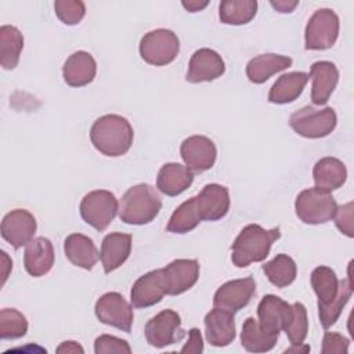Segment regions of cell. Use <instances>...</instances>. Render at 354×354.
<instances>
[{
  "label": "cell",
  "instance_id": "6da1fadb",
  "mask_svg": "<svg viewBox=\"0 0 354 354\" xmlns=\"http://www.w3.org/2000/svg\"><path fill=\"white\" fill-rule=\"evenodd\" d=\"M311 286L318 297V317L322 328H330L340 317L344 306L353 295V281L348 275L347 279H337L336 272L326 267L319 266L313 270Z\"/></svg>",
  "mask_w": 354,
  "mask_h": 354
},
{
  "label": "cell",
  "instance_id": "7a4b0ae2",
  "mask_svg": "<svg viewBox=\"0 0 354 354\" xmlns=\"http://www.w3.org/2000/svg\"><path fill=\"white\" fill-rule=\"evenodd\" d=\"M134 133L130 122L120 115H104L90 129V140L94 148L105 156H122L133 144Z\"/></svg>",
  "mask_w": 354,
  "mask_h": 354
},
{
  "label": "cell",
  "instance_id": "3957f363",
  "mask_svg": "<svg viewBox=\"0 0 354 354\" xmlns=\"http://www.w3.org/2000/svg\"><path fill=\"white\" fill-rule=\"evenodd\" d=\"M279 236L281 231L278 227L272 230H266L259 224L243 227L232 243V264L238 268H245L250 263L266 260L272 243L279 239Z\"/></svg>",
  "mask_w": 354,
  "mask_h": 354
},
{
  "label": "cell",
  "instance_id": "277c9868",
  "mask_svg": "<svg viewBox=\"0 0 354 354\" xmlns=\"http://www.w3.org/2000/svg\"><path fill=\"white\" fill-rule=\"evenodd\" d=\"M162 209V199L149 184L129 188L119 203V218L126 224L144 225L151 223Z\"/></svg>",
  "mask_w": 354,
  "mask_h": 354
},
{
  "label": "cell",
  "instance_id": "5b68a950",
  "mask_svg": "<svg viewBox=\"0 0 354 354\" xmlns=\"http://www.w3.org/2000/svg\"><path fill=\"white\" fill-rule=\"evenodd\" d=\"M337 209L335 198L321 188L303 189L295 202L296 216L304 224H325L333 218Z\"/></svg>",
  "mask_w": 354,
  "mask_h": 354
},
{
  "label": "cell",
  "instance_id": "8992f818",
  "mask_svg": "<svg viewBox=\"0 0 354 354\" xmlns=\"http://www.w3.org/2000/svg\"><path fill=\"white\" fill-rule=\"evenodd\" d=\"M289 124L301 137L322 138L335 130L337 118L330 106L315 108L307 105L290 115Z\"/></svg>",
  "mask_w": 354,
  "mask_h": 354
},
{
  "label": "cell",
  "instance_id": "52a82bcc",
  "mask_svg": "<svg viewBox=\"0 0 354 354\" xmlns=\"http://www.w3.org/2000/svg\"><path fill=\"white\" fill-rule=\"evenodd\" d=\"M180 40L173 30L155 29L145 33L140 41L141 58L153 66H165L176 59Z\"/></svg>",
  "mask_w": 354,
  "mask_h": 354
},
{
  "label": "cell",
  "instance_id": "ba28073f",
  "mask_svg": "<svg viewBox=\"0 0 354 354\" xmlns=\"http://www.w3.org/2000/svg\"><path fill=\"white\" fill-rule=\"evenodd\" d=\"M82 218L95 228L104 231L115 218L119 205L116 196L106 189H95L86 194L79 206Z\"/></svg>",
  "mask_w": 354,
  "mask_h": 354
},
{
  "label": "cell",
  "instance_id": "9c48e42d",
  "mask_svg": "<svg viewBox=\"0 0 354 354\" xmlns=\"http://www.w3.org/2000/svg\"><path fill=\"white\" fill-rule=\"evenodd\" d=\"M339 17L330 8L317 10L308 19L304 30L307 50L330 48L339 36Z\"/></svg>",
  "mask_w": 354,
  "mask_h": 354
},
{
  "label": "cell",
  "instance_id": "30bf717a",
  "mask_svg": "<svg viewBox=\"0 0 354 354\" xmlns=\"http://www.w3.org/2000/svg\"><path fill=\"white\" fill-rule=\"evenodd\" d=\"M94 313L100 322L130 333L134 318L133 308L120 293L108 292L102 295L95 301Z\"/></svg>",
  "mask_w": 354,
  "mask_h": 354
},
{
  "label": "cell",
  "instance_id": "8fae6325",
  "mask_svg": "<svg viewBox=\"0 0 354 354\" xmlns=\"http://www.w3.org/2000/svg\"><path fill=\"white\" fill-rule=\"evenodd\" d=\"M145 339L149 346L163 348L174 344L184 336L181 318L174 310H163L152 317L145 325Z\"/></svg>",
  "mask_w": 354,
  "mask_h": 354
},
{
  "label": "cell",
  "instance_id": "7c38bea8",
  "mask_svg": "<svg viewBox=\"0 0 354 354\" xmlns=\"http://www.w3.org/2000/svg\"><path fill=\"white\" fill-rule=\"evenodd\" d=\"M256 293V282L252 277L232 279L223 283L214 293L213 306L232 314L246 307Z\"/></svg>",
  "mask_w": 354,
  "mask_h": 354
},
{
  "label": "cell",
  "instance_id": "4fadbf2b",
  "mask_svg": "<svg viewBox=\"0 0 354 354\" xmlns=\"http://www.w3.org/2000/svg\"><path fill=\"white\" fill-rule=\"evenodd\" d=\"M181 158L192 173H202L214 166L217 149L214 142L205 136H191L181 142Z\"/></svg>",
  "mask_w": 354,
  "mask_h": 354
},
{
  "label": "cell",
  "instance_id": "5bb4252c",
  "mask_svg": "<svg viewBox=\"0 0 354 354\" xmlns=\"http://www.w3.org/2000/svg\"><path fill=\"white\" fill-rule=\"evenodd\" d=\"M36 228V218L30 212L25 209H15L3 217L1 236L12 248L19 249L33 239Z\"/></svg>",
  "mask_w": 354,
  "mask_h": 354
},
{
  "label": "cell",
  "instance_id": "9a60e30c",
  "mask_svg": "<svg viewBox=\"0 0 354 354\" xmlns=\"http://www.w3.org/2000/svg\"><path fill=\"white\" fill-rule=\"evenodd\" d=\"M166 295L177 296L191 289L199 278V263L194 259H177L162 268Z\"/></svg>",
  "mask_w": 354,
  "mask_h": 354
},
{
  "label": "cell",
  "instance_id": "2e32d148",
  "mask_svg": "<svg viewBox=\"0 0 354 354\" xmlns=\"http://www.w3.org/2000/svg\"><path fill=\"white\" fill-rule=\"evenodd\" d=\"M194 199L201 221H217L230 210V192L224 185L216 183L206 184Z\"/></svg>",
  "mask_w": 354,
  "mask_h": 354
},
{
  "label": "cell",
  "instance_id": "e0dca14e",
  "mask_svg": "<svg viewBox=\"0 0 354 354\" xmlns=\"http://www.w3.org/2000/svg\"><path fill=\"white\" fill-rule=\"evenodd\" d=\"M225 72V65L221 55L212 48L196 50L189 59L187 71V82L201 83L212 82Z\"/></svg>",
  "mask_w": 354,
  "mask_h": 354
},
{
  "label": "cell",
  "instance_id": "ac0fdd59",
  "mask_svg": "<svg viewBox=\"0 0 354 354\" xmlns=\"http://www.w3.org/2000/svg\"><path fill=\"white\" fill-rule=\"evenodd\" d=\"M290 314L292 304L275 295H266L257 306L260 326L272 335H279L285 329Z\"/></svg>",
  "mask_w": 354,
  "mask_h": 354
},
{
  "label": "cell",
  "instance_id": "d6986e66",
  "mask_svg": "<svg viewBox=\"0 0 354 354\" xmlns=\"http://www.w3.org/2000/svg\"><path fill=\"white\" fill-rule=\"evenodd\" d=\"M166 295L162 268L149 271L140 277L130 292L131 306L136 308H147L159 303Z\"/></svg>",
  "mask_w": 354,
  "mask_h": 354
},
{
  "label": "cell",
  "instance_id": "ffe728a7",
  "mask_svg": "<svg viewBox=\"0 0 354 354\" xmlns=\"http://www.w3.org/2000/svg\"><path fill=\"white\" fill-rule=\"evenodd\" d=\"M206 340L214 347H225L235 339V318L234 314L214 307L205 315Z\"/></svg>",
  "mask_w": 354,
  "mask_h": 354
},
{
  "label": "cell",
  "instance_id": "44dd1931",
  "mask_svg": "<svg viewBox=\"0 0 354 354\" xmlns=\"http://www.w3.org/2000/svg\"><path fill=\"white\" fill-rule=\"evenodd\" d=\"M313 80L311 100L314 105H325L337 86L339 71L330 61H317L310 68Z\"/></svg>",
  "mask_w": 354,
  "mask_h": 354
},
{
  "label": "cell",
  "instance_id": "7402d4cb",
  "mask_svg": "<svg viewBox=\"0 0 354 354\" xmlns=\"http://www.w3.org/2000/svg\"><path fill=\"white\" fill-rule=\"evenodd\" d=\"M97 73V62L87 51H76L66 58L62 66L64 82L71 87H83L91 83Z\"/></svg>",
  "mask_w": 354,
  "mask_h": 354
},
{
  "label": "cell",
  "instance_id": "603a6c76",
  "mask_svg": "<svg viewBox=\"0 0 354 354\" xmlns=\"http://www.w3.org/2000/svg\"><path fill=\"white\" fill-rule=\"evenodd\" d=\"M24 266L29 275L43 277L54 266V248L50 239L37 236L32 239L24 252Z\"/></svg>",
  "mask_w": 354,
  "mask_h": 354
},
{
  "label": "cell",
  "instance_id": "cb8c5ba5",
  "mask_svg": "<svg viewBox=\"0 0 354 354\" xmlns=\"http://www.w3.org/2000/svg\"><path fill=\"white\" fill-rule=\"evenodd\" d=\"M131 235L122 232H111L105 235L101 243L100 259L105 274L119 268L130 256Z\"/></svg>",
  "mask_w": 354,
  "mask_h": 354
},
{
  "label": "cell",
  "instance_id": "d4e9b609",
  "mask_svg": "<svg viewBox=\"0 0 354 354\" xmlns=\"http://www.w3.org/2000/svg\"><path fill=\"white\" fill-rule=\"evenodd\" d=\"M64 252L66 259L76 267L91 270L100 259V252L93 239L83 234H71L64 241Z\"/></svg>",
  "mask_w": 354,
  "mask_h": 354
},
{
  "label": "cell",
  "instance_id": "484cf974",
  "mask_svg": "<svg viewBox=\"0 0 354 354\" xmlns=\"http://www.w3.org/2000/svg\"><path fill=\"white\" fill-rule=\"evenodd\" d=\"M192 181L194 173L187 166L180 163H166L158 173L156 188L167 196H177L189 188Z\"/></svg>",
  "mask_w": 354,
  "mask_h": 354
},
{
  "label": "cell",
  "instance_id": "4316f807",
  "mask_svg": "<svg viewBox=\"0 0 354 354\" xmlns=\"http://www.w3.org/2000/svg\"><path fill=\"white\" fill-rule=\"evenodd\" d=\"M292 65V58L279 54H260L252 58L246 65V76L254 84H261L272 75L288 69Z\"/></svg>",
  "mask_w": 354,
  "mask_h": 354
},
{
  "label": "cell",
  "instance_id": "83f0119b",
  "mask_svg": "<svg viewBox=\"0 0 354 354\" xmlns=\"http://www.w3.org/2000/svg\"><path fill=\"white\" fill-rule=\"evenodd\" d=\"M313 177L317 188L330 192L340 188L346 183L347 169L337 158L325 156L314 165Z\"/></svg>",
  "mask_w": 354,
  "mask_h": 354
},
{
  "label": "cell",
  "instance_id": "f1b7e54d",
  "mask_svg": "<svg viewBox=\"0 0 354 354\" xmlns=\"http://www.w3.org/2000/svg\"><path fill=\"white\" fill-rule=\"evenodd\" d=\"M308 82L306 72H289L277 79L268 93V101L272 104L293 102L304 90Z\"/></svg>",
  "mask_w": 354,
  "mask_h": 354
},
{
  "label": "cell",
  "instance_id": "f546056e",
  "mask_svg": "<svg viewBox=\"0 0 354 354\" xmlns=\"http://www.w3.org/2000/svg\"><path fill=\"white\" fill-rule=\"evenodd\" d=\"M279 335H272L264 330L259 321L253 317H248L242 325L241 343L246 351L266 353L274 348Z\"/></svg>",
  "mask_w": 354,
  "mask_h": 354
},
{
  "label": "cell",
  "instance_id": "4dcf8cb0",
  "mask_svg": "<svg viewBox=\"0 0 354 354\" xmlns=\"http://www.w3.org/2000/svg\"><path fill=\"white\" fill-rule=\"evenodd\" d=\"M24 48V36L18 28L3 25L0 28V64L3 69L11 71L18 65Z\"/></svg>",
  "mask_w": 354,
  "mask_h": 354
},
{
  "label": "cell",
  "instance_id": "1f68e13d",
  "mask_svg": "<svg viewBox=\"0 0 354 354\" xmlns=\"http://www.w3.org/2000/svg\"><path fill=\"white\" fill-rule=\"evenodd\" d=\"M257 12L256 0H224L218 6L220 21L225 25H245Z\"/></svg>",
  "mask_w": 354,
  "mask_h": 354
},
{
  "label": "cell",
  "instance_id": "d6a6232c",
  "mask_svg": "<svg viewBox=\"0 0 354 354\" xmlns=\"http://www.w3.org/2000/svg\"><path fill=\"white\" fill-rule=\"evenodd\" d=\"M261 268L268 281L277 288L289 286L297 275V267L295 260L283 253L277 254L272 260L263 264Z\"/></svg>",
  "mask_w": 354,
  "mask_h": 354
},
{
  "label": "cell",
  "instance_id": "836d02e7",
  "mask_svg": "<svg viewBox=\"0 0 354 354\" xmlns=\"http://www.w3.org/2000/svg\"><path fill=\"white\" fill-rule=\"evenodd\" d=\"M199 223H201V218L198 216V212L195 207V199L192 196L188 201L183 202L173 212L166 230L173 234H187L194 228H196Z\"/></svg>",
  "mask_w": 354,
  "mask_h": 354
},
{
  "label": "cell",
  "instance_id": "e575fe53",
  "mask_svg": "<svg viewBox=\"0 0 354 354\" xmlns=\"http://www.w3.org/2000/svg\"><path fill=\"white\" fill-rule=\"evenodd\" d=\"M28 332L26 317L15 308H3L0 311V337L19 339Z\"/></svg>",
  "mask_w": 354,
  "mask_h": 354
},
{
  "label": "cell",
  "instance_id": "d590c367",
  "mask_svg": "<svg viewBox=\"0 0 354 354\" xmlns=\"http://www.w3.org/2000/svg\"><path fill=\"white\" fill-rule=\"evenodd\" d=\"M283 330L292 346L303 344L308 332V319H307V310L301 303L296 301L292 304V314Z\"/></svg>",
  "mask_w": 354,
  "mask_h": 354
},
{
  "label": "cell",
  "instance_id": "8d00e7d4",
  "mask_svg": "<svg viewBox=\"0 0 354 354\" xmlns=\"http://www.w3.org/2000/svg\"><path fill=\"white\" fill-rule=\"evenodd\" d=\"M54 10L58 19L65 25L79 24L86 14V6L80 0H57Z\"/></svg>",
  "mask_w": 354,
  "mask_h": 354
},
{
  "label": "cell",
  "instance_id": "74e56055",
  "mask_svg": "<svg viewBox=\"0 0 354 354\" xmlns=\"http://www.w3.org/2000/svg\"><path fill=\"white\" fill-rule=\"evenodd\" d=\"M94 351L95 354H130L131 347L123 339L111 335H101L94 342Z\"/></svg>",
  "mask_w": 354,
  "mask_h": 354
},
{
  "label": "cell",
  "instance_id": "f35d334b",
  "mask_svg": "<svg viewBox=\"0 0 354 354\" xmlns=\"http://www.w3.org/2000/svg\"><path fill=\"white\" fill-rule=\"evenodd\" d=\"M348 339L337 332H325L322 339V354H346L348 351Z\"/></svg>",
  "mask_w": 354,
  "mask_h": 354
},
{
  "label": "cell",
  "instance_id": "ab89813d",
  "mask_svg": "<svg viewBox=\"0 0 354 354\" xmlns=\"http://www.w3.org/2000/svg\"><path fill=\"white\" fill-rule=\"evenodd\" d=\"M335 224L339 228V231L348 238H353V202H348L346 205L337 206L336 213L333 216Z\"/></svg>",
  "mask_w": 354,
  "mask_h": 354
},
{
  "label": "cell",
  "instance_id": "60d3db41",
  "mask_svg": "<svg viewBox=\"0 0 354 354\" xmlns=\"http://www.w3.org/2000/svg\"><path fill=\"white\" fill-rule=\"evenodd\" d=\"M203 351V342L202 335L198 328H192L188 330V342L181 348V353H202Z\"/></svg>",
  "mask_w": 354,
  "mask_h": 354
},
{
  "label": "cell",
  "instance_id": "b9f144b4",
  "mask_svg": "<svg viewBox=\"0 0 354 354\" xmlns=\"http://www.w3.org/2000/svg\"><path fill=\"white\" fill-rule=\"evenodd\" d=\"M57 353H59V354H66V353H72V354L80 353V354H83L84 350H83V347H82L77 342L66 340V342H62V343L58 346Z\"/></svg>",
  "mask_w": 354,
  "mask_h": 354
},
{
  "label": "cell",
  "instance_id": "7bdbcfd3",
  "mask_svg": "<svg viewBox=\"0 0 354 354\" xmlns=\"http://www.w3.org/2000/svg\"><path fill=\"white\" fill-rule=\"evenodd\" d=\"M270 4L278 11V12H292L296 6L299 4L297 0L295 1H286V0H278V1H270Z\"/></svg>",
  "mask_w": 354,
  "mask_h": 354
},
{
  "label": "cell",
  "instance_id": "ee69618b",
  "mask_svg": "<svg viewBox=\"0 0 354 354\" xmlns=\"http://www.w3.org/2000/svg\"><path fill=\"white\" fill-rule=\"evenodd\" d=\"M183 7L189 11V12H198L202 11L205 7H207L209 1H198V0H189V1H183Z\"/></svg>",
  "mask_w": 354,
  "mask_h": 354
},
{
  "label": "cell",
  "instance_id": "f6af8a7d",
  "mask_svg": "<svg viewBox=\"0 0 354 354\" xmlns=\"http://www.w3.org/2000/svg\"><path fill=\"white\" fill-rule=\"evenodd\" d=\"M1 264H3V278H1V285H4V282L7 281V278H8V274H10V271L12 270V261L10 260V257L7 256V253L6 252H3L1 250Z\"/></svg>",
  "mask_w": 354,
  "mask_h": 354
}]
</instances>
